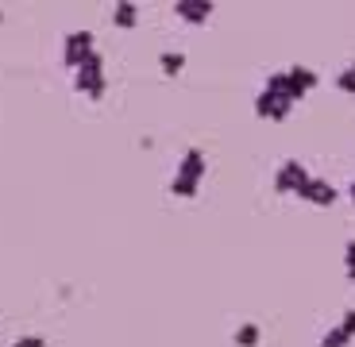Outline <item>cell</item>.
Wrapping results in <instances>:
<instances>
[{
  "mask_svg": "<svg viewBox=\"0 0 355 347\" xmlns=\"http://www.w3.org/2000/svg\"><path fill=\"white\" fill-rule=\"evenodd\" d=\"M302 189L313 197V201H332V197H336V193H332V186H329V181H305Z\"/></svg>",
  "mask_w": 355,
  "mask_h": 347,
  "instance_id": "1",
  "label": "cell"
},
{
  "mask_svg": "<svg viewBox=\"0 0 355 347\" xmlns=\"http://www.w3.org/2000/svg\"><path fill=\"white\" fill-rule=\"evenodd\" d=\"M344 344H347V332H344V328L329 332V339H324V347H344Z\"/></svg>",
  "mask_w": 355,
  "mask_h": 347,
  "instance_id": "2",
  "label": "cell"
},
{
  "mask_svg": "<svg viewBox=\"0 0 355 347\" xmlns=\"http://www.w3.org/2000/svg\"><path fill=\"white\" fill-rule=\"evenodd\" d=\"M340 328H344L347 336H352V332H355V312H347V317H344V324H340Z\"/></svg>",
  "mask_w": 355,
  "mask_h": 347,
  "instance_id": "3",
  "label": "cell"
},
{
  "mask_svg": "<svg viewBox=\"0 0 355 347\" xmlns=\"http://www.w3.org/2000/svg\"><path fill=\"white\" fill-rule=\"evenodd\" d=\"M347 270L355 274V243H347Z\"/></svg>",
  "mask_w": 355,
  "mask_h": 347,
  "instance_id": "4",
  "label": "cell"
}]
</instances>
